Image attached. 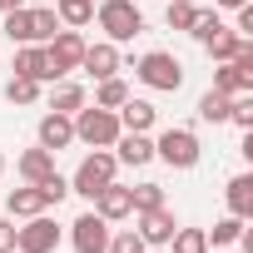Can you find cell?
Segmentation results:
<instances>
[{"mask_svg":"<svg viewBox=\"0 0 253 253\" xmlns=\"http://www.w3.org/2000/svg\"><path fill=\"white\" fill-rule=\"evenodd\" d=\"M75 144V119L70 114H45L40 119V149H50V154H60V149H70Z\"/></svg>","mask_w":253,"mask_h":253,"instance_id":"obj_14","label":"cell"},{"mask_svg":"<svg viewBox=\"0 0 253 253\" xmlns=\"http://www.w3.org/2000/svg\"><path fill=\"white\" fill-rule=\"evenodd\" d=\"M104 253H144V238L134 228H119V233H109V248Z\"/></svg>","mask_w":253,"mask_h":253,"instance_id":"obj_34","label":"cell"},{"mask_svg":"<svg viewBox=\"0 0 253 253\" xmlns=\"http://www.w3.org/2000/svg\"><path fill=\"white\" fill-rule=\"evenodd\" d=\"M228 99H233V94L209 89V94L199 99V119H204V124H228Z\"/></svg>","mask_w":253,"mask_h":253,"instance_id":"obj_24","label":"cell"},{"mask_svg":"<svg viewBox=\"0 0 253 253\" xmlns=\"http://www.w3.org/2000/svg\"><path fill=\"white\" fill-rule=\"evenodd\" d=\"M129 199H134V213L159 209V204H164V184H139V189H129Z\"/></svg>","mask_w":253,"mask_h":253,"instance_id":"obj_33","label":"cell"},{"mask_svg":"<svg viewBox=\"0 0 253 253\" xmlns=\"http://www.w3.org/2000/svg\"><path fill=\"white\" fill-rule=\"evenodd\" d=\"M124 99H129V84H124L119 75H109V80H94V104H99V109H119Z\"/></svg>","mask_w":253,"mask_h":253,"instance_id":"obj_22","label":"cell"},{"mask_svg":"<svg viewBox=\"0 0 253 253\" xmlns=\"http://www.w3.org/2000/svg\"><path fill=\"white\" fill-rule=\"evenodd\" d=\"M213 89H223V94H253V75H243L233 60H223L213 70Z\"/></svg>","mask_w":253,"mask_h":253,"instance_id":"obj_19","label":"cell"},{"mask_svg":"<svg viewBox=\"0 0 253 253\" xmlns=\"http://www.w3.org/2000/svg\"><path fill=\"white\" fill-rule=\"evenodd\" d=\"M70 119H75V139L89 144V149H109V144L124 134V129H119V114H114V109H99V104H84V109H75Z\"/></svg>","mask_w":253,"mask_h":253,"instance_id":"obj_2","label":"cell"},{"mask_svg":"<svg viewBox=\"0 0 253 253\" xmlns=\"http://www.w3.org/2000/svg\"><path fill=\"white\" fill-rule=\"evenodd\" d=\"M243 223H248V218H233V213H228V218H218V223H213V228H204V233H209L213 243H243V233H248Z\"/></svg>","mask_w":253,"mask_h":253,"instance_id":"obj_29","label":"cell"},{"mask_svg":"<svg viewBox=\"0 0 253 253\" xmlns=\"http://www.w3.org/2000/svg\"><path fill=\"white\" fill-rule=\"evenodd\" d=\"M35 189L45 194V204H60V199L70 194V179H65V174H45V179H40Z\"/></svg>","mask_w":253,"mask_h":253,"instance_id":"obj_35","label":"cell"},{"mask_svg":"<svg viewBox=\"0 0 253 253\" xmlns=\"http://www.w3.org/2000/svg\"><path fill=\"white\" fill-rule=\"evenodd\" d=\"M169 253H209V233L204 228H174Z\"/></svg>","mask_w":253,"mask_h":253,"instance_id":"obj_26","label":"cell"},{"mask_svg":"<svg viewBox=\"0 0 253 253\" xmlns=\"http://www.w3.org/2000/svg\"><path fill=\"white\" fill-rule=\"evenodd\" d=\"M228 124L253 129V94H233V99H228Z\"/></svg>","mask_w":253,"mask_h":253,"instance_id":"obj_32","label":"cell"},{"mask_svg":"<svg viewBox=\"0 0 253 253\" xmlns=\"http://www.w3.org/2000/svg\"><path fill=\"white\" fill-rule=\"evenodd\" d=\"M60 30V15L50 10V5H40V10H30V35H35V45H45L50 35Z\"/></svg>","mask_w":253,"mask_h":253,"instance_id":"obj_27","label":"cell"},{"mask_svg":"<svg viewBox=\"0 0 253 253\" xmlns=\"http://www.w3.org/2000/svg\"><path fill=\"white\" fill-rule=\"evenodd\" d=\"M55 15H60L65 30H80V25L94 20V0H55Z\"/></svg>","mask_w":253,"mask_h":253,"instance_id":"obj_21","label":"cell"},{"mask_svg":"<svg viewBox=\"0 0 253 253\" xmlns=\"http://www.w3.org/2000/svg\"><path fill=\"white\" fill-rule=\"evenodd\" d=\"M5 40L10 45H35V35H30V5H20V10H5Z\"/></svg>","mask_w":253,"mask_h":253,"instance_id":"obj_23","label":"cell"},{"mask_svg":"<svg viewBox=\"0 0 253 253\" xmlns=\"http://www.w3.org/2000/svg\"><path fill=\"white\" fill-rule=\"evenodd\" d=\"M213 5H223V10H238V5H248V0H213Z\"/></svg>","mask_w":253,"mask_h":253,"instance_id":"obj_39","label":"cell"},{"mask_svg":"<svg viewBox=\"0 0 253 253\" xmlns=\"http://www.w3.org/2000/svg\"><path fill=\"white\" fill-rule=\"evenodd\" d=\"M10 70H15V75H30V80H40V84H55V80H60V70L50 65V50H45V45H20Z\"/></svg>","mask_w":253,"mask_h":253,"instance_id":"obj_10","label":"cell"},{"mask_svg":"<svg viewBox=\"0 0 253 253\" xmlns=\"http://www.w3.org/2000/svg\"><path fill=\"white\" fill-rule=\"evenodd\" d=\"M45 209H50V204H45V194H40L35 184L5 194V213H10V218H35V213H45Z\"/></svg>","mask_w":253,"mask_h":253,"instance_id":"obj_16","label":"cell"},{"mask_svg":"<svg viewBox=\"0 0 253 253\" xmlns=\"http://www.w3.org/2000/svg\"><path fill=\"white\" fill-rule=\"evenodd\" d=\"M109 218H99L94 209L89 213H80L75 223H70V243H75V253H104L109 248Z\"/></svg>","mask_w":253,"mask_h":253,"instance_id":"obj_7","label":"cell"},{"mask_svg":"<svg viewBox=\"0 0 253 253\" xmlns=\"http://www.w3.org/2000/svg\"><path fill=\"white\" fill-rule=\"evenodd\" d=\"M114 169H119V159L109 154V149H94V154H84L80 159V169L70 174V194H80V199H89L94 204V194L114 179Z\"/></svg>","mask_w":253,"mask_h":253,"instance_id":"obj_3","label":"cell"},{"mask_svg":"<svg viewBox=\"0 0 253 253\" xmlns=\"http://www.w3.org/2000/svg\"><path fill=\"white\" fill-rule=\"evenodd\" d=\"M60 248V223L50 213L25 218V228H15V253H55Z\"/></svg>","mask_w":253,"mask_h":253,"instance_id":"obj_6","label":"cell"},{"mask_svg":"<svg viewBox=\"0 0 253 253\" xmlns=\"http://www.w3.org/2000/svg\"><path fill=\"white\" fill-rule=\"evenodd\" d=\"M194 10H199V5H189V0H169L164 25H169V30H189V25H194Z\"/></svg>","mask_w":253,"mask_h":253,"instance_id":"obj_31","label":"cell"},{"mask_svg":"<svg viewBox=\"0 0 253 253\" xmlns=\"http://www.w3.org/2000/svg\"><path fill=\"white\" fill-rule=\"evenodd\" d=\"M134 75H139L149 89H164V94H174V89L184 84V65H179L169 50H149V55L134 65Z\"/></svg>","mask_w":253,"mask_h":253,"instance_id":"obj_4","label":"cell"},{"mask_svg":"<svg viewBox=\"0 0 253 253\" xmlns=\"http://www.w3.org/2000/svg\"><path fill=\"white\" fill-rule=\"evenodd\" d=\"M223 30V20H218V10H194V25H189V35L199 40V45H209L213 35Z\"/></svg>","mask_w":253,"mask_h":253,"instance_id":"obj_28","label":"cell"},{"mask_svg":"<svg viewBox=\"0 0 253 253\" xmlns=\"http://www.w3.org/2000/svg\"><path fill=\"white\" fill-rule=\"evenodd\" d=\"M199 134L194 129H164L159 139H154V159H164L169 169H194L199 164Z\"/></svg>","mask_w":253,"mask_h":253,"instance_id":"obj_5","label":"cell"},{"mask_svg":"<svg viewBox=\"0 0 253 253\" xmlns=\"http://www.w3.org/2000/svg\"><path fill=\"white\" fill-rule=\"evenodd\" d=\"M144 253H169V248H144Z\"/></svg>","mask_w":253,"mask_h":253,"instance_id":"obj_40","label":"cell"},{"mask_svg":"<svg viewBox=\"0 0 253 253\" xmlns=\"http://www.w3.org/2000/svg\"><path fill=\"white\" fill-rule=\"evenodd\" d=\"M94 213H99V218H109V223L129 218V213H134V199H129V189L109 179V184H104V189L94 194Z\"/></svg>","mask_w":253,"mask_h":253,"instance_id":"obj_12","label":"cell"},{"mask_svg":"<svg viewBox=\"0 0 253 253\" xmlns=\"http://www.w3.org/2000/svg\"><path fill=\"white\" fill-rule=\"evenodd\" d=\"M25 5V0H0V15H5V10H20Z\"/></svg>","mask_w":253,"mask_h":253,"instance_id":"obj_38","label":"cell"},{"mask_svg":"<svg viewBox=\"0 0 253 253\" xmlns=\"http://www.w3.org/2000/svg\"><path fill=\"white\" fill-rule=\"evenodd\" d=\"M15 169H20V179H25V184H40L45 174H55V154L35 144V149H25V154L15 159Z\"/></svg>","mask_w":253,"mask_h":253,"instance_id":"obj_18","label":"cell"},{"mask_svg":"<svg viewBox=\"0 0 253 253\" xmlns=\"http://www.w3.org/2000/svg\"><path fill=\"white\" fill-rule=\"evenodd\" d=\"M94 20H99V30H104L109 45H129L134 35H144V15H139L134 0H99Z\"/></svg>","mask_w":253,"mask_h":253,"instance_id":"obj_1","label":"cell"},{"mask_svg":"<svg viewBox=\"0 0 253 253\" xmlns=\"http://www.w3.org/2000/svg\"><path fill=\"white\" fill-rule=\"evenodd\" d=\"M233 30H238V35H253V0H248V5H238V20H233Z\"/></svg>","mask_w":253,"mask_h":253,"instance_id":"obj_37","label":"cell"},{"mask_svg":"<svg viewBox=\"0 0 253 253\" xmlns=\"http://www.w3.org/2000/svg\"><path fill=\"white\" fill-rule=\"evenodd\" d=\"M45 50H50V65L60 70V80H65L70 70H80V60H84V40H80V30H65V25L45 40Z\"/></svg>","mask_w":253,"mask_h":253,"instance_id":"obj_9","label":"cell"},{"mask_svg":"<svg viewBox=\"0 0 253 253\" xmlns=\"http://www.w3.org/2000/svg\"><path fill=\"white\" fill-rule=\"evenodd\" d=\"M238 40H243V35H238V30H228V25H223V30H218V35H213V40H209V45H204V50H209V55H213V60H218V65H223V60H233V50H238Z\"/></svg>","mask_w":253,"mask_h":253,"instance_id":"obj_30","label":"cell"},{"mask_svg":"<svg viewBox=\"0 0 253 253\" xmlns=\"http://www.w3.org/2000/svg\"><path fill=\"white\" fill-rule=\"evenodd\" d=\"M0 174H5V154H0Z\"/></svg>","mask_w":253,"mask_h":253,"instance_id":"obj_41","label":"cell"},{"mask_svg":"<svg viewBox=\"0 0 253 253\" xmlns=\"http://www.w3.org/2000/svg\"><path fill=\"white\" fill-rule=\"evenodd\" d=\"M223 199H228L233 218H253V174H233L228 189H223Z\"/></svg>","mask_w":253,"mask_h":253,"instance_id":"obj_17","label":"cell"},{"mask_svg":"<svg viewBox=\"0 0 253 253\" xmlns=\"http://www.w3.org/2000/svg\"><path fill=\"white\" fill-rule=\"evenodd\" d=\"M114 114H119V129H124V134H149V129H154V119H159V109H154L149 99H134V94L124 99Z\"/></svg>","mask_w":253,"mask_h":253,"instance_id":"obj_13","label":"cell"},{"mask_svg":"<svg viewBox=\"0 0 253 253\" xmlns=\"http://www.w3.org/2000/svg\"><path fill=\"white\" fill-rule=\"evenodd\" d=\"M109 149H114L119 164H129V169H144V164L154 159V139H149V134H119Z\"/></svg>","mask_w":253,"mask_h":253,"instance_id":"obj_15","label":"cell"},{"mask_svg":"<svg viewBox=\"0 0 253 253\" xmlns=\"http://www.w3.org/2000/svg\"><path fill=\"white\" fill-rule=\"evenodd\" d=\"M0 253H15V218H0Z\"/></svg>","mask_w":253,"mask_h":253,"instance_id":"obj_36","label":"cell"},{"mask_svg":"<svg viewBox=\"0 0 253 253\" xmlns=\"http://www.w3.org/2000/svg\"><path fill=\"white\" fill-rule=\"evenodd\" d=\"M89 99H84V89L80 84H70V80H55L50 84V109L55 114H75V109H84Z\"/></svg>","mask_w":253,"mask_h":253,"instance_id":"obj_20","label":"cell"},{"mask_svg":"<svg viewBox=\"0 0 253 253\" xmlns=\"http://www.w3.org/2000/svg\"><path fill=\"white\" fill-rule=\"evenodd\" d=\"M139 223H134V233L144 238V248H169V238H174V209L169 204H159V209H144V213H134Z\"/></svg>","mask_w":253,"mask_h":253,"instance_id":"obj_8","label":"cell"},{"mask_svg":"<svg viewBox=\"0 0 253 253\" xmlns=\"http://www.w3.org/2000/svg\"><path fill=\"white\" fill-rule=\"evenodd\" d=\"M5 99H10V104H35V99H40V80L10 75V80H5Z\"/></svg>","mask_w":253,"mask_h":253,"instance_id":"obj_25","label":"cell"},{"mask_svg":"<svg viewBox=\"0 0 253 253\" xmlns=\"http://www.w3.org/2000/svg\"><path fill=\"white\" fill-rule=\"evenodd\" d=\"M80 70H84V75H94V80H109V75H119V70H124V60H119V45H109V40H94V45H84V60H80Z\"/></svg>","mask_w":253,"mask_h":253,"instance_id":"obj_11","label":"cell"}]
</instances>
